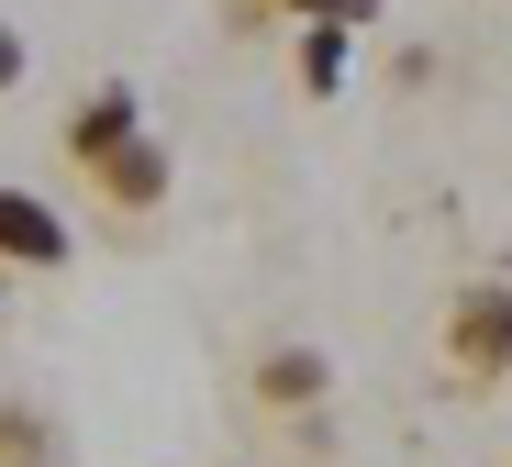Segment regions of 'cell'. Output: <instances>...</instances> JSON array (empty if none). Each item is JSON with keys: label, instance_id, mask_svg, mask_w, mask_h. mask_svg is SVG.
<instances>
[{"label": "cell", "instance_id": "obj_8", "mask_svg": "<svg viewBox=\"0 0 512 467\" xmlns=\"http://www.w3.org/2000/svg\"><path fill=\"white\" fill-rule=\"evenodd\" d=\"M268 12H301V23H368V0H268Z\"/></svg>", "mask_w": 512, "mask_h": 467}, {"label": "cell", "instance_id": "obj_10", "mask_svg": "<svg viewBox=\"0 0 512 467\" xmlns=\"http://www.w3.org/2000/svg\"><path fill=\"white\" fill-rule=\"evenodd\" d=\"M0 290H12V267H0Z\"/></svg>", "mask_w": 512, "mask_h": 467}, {"label": "cell", "instance_id": "obj_6", "mask_svg": "<svg viewBox=\"0 0 512 467\" xmlns=\"http://www.w3.org/2000/svg\"><path fill=\"white\" fill-rule=\"evenodd\" d=\"M0 467H56V412L0 401Z\"/></svg>", "mask_w": 512, "mask_h": 467}, {"label": "cell", "instance_id": "obj_3", "mask_svg": "<svg viewBox=\"0 0 512 467\" xmlns=\"http://www.w3.org/2000/svg\"><path fill=\"white\" fill-rule=\"evenodd\" d=\"M134 134H145V101H134L123 78H101L90 101H67V167H90V178H101Z\"/></svg>", "mask_w": 512, "mask_h": 467}, {"label": "cell", "instance_id": "obj_2", "mask_svg": "<svg viewBox=\"0 0 512 467\" xmlns=\"http://www.w3.org/2000/svg\"><path fill=\"white\" fill-rule=\"evenodd\" d=\"M245 390H256V412H323V401H334V356L301 345V334H279V345H256Z\"/></svg>", "mask_w": 512, "mask_h": 467}, {"label": "cell", "instance_id": "obj_9", "mask_svg": "<svg viewBox=\"0 0 512 467\" xmlns=\"http://www.w3.org/2000/svg\"><path fill=\"white\" fill-rule=\"evenodd\" d=\"M0 89H23V23H0Z\"/></svg>", "mask_w": 512, "mask_h": 467}, {"label": "cell", "instance_id": "obj_1", "mask_svg": "<svg viewBox=\"0 0 512 467\" xmlns=\"http://www.w3.org/2000/svg\"><path fill=\"white\" fill-rule=\"evenodd\" d=\"M446 367L468 390L512 379V278H468V290L446 301Z\"/></svg>", "mask_w": 512, "mask_h": 467}, {"label": "cell", "instance_id": "obj_5", "mask_svg": "<svg viewBox=\"0 0 512 467\" xmlns=\"http://www.w3.org/2000/svg\"><path fill=\"white\" fill-rule=\"evenodd\" d=\"M167 178H179V156H167L156 134H134V145H123V156H112L101 178H90V190H101V201H112L123 223H134V212H167Z\"/></svg>", "mask_w": 512, "mask_h": 467}, {"label": "cell", "instance_id": "obj_4", "mask_svg": "<svg viewBox=\"0 0 512 467\" xmlns=\"http://www.w3.org/2000/svg\"><path fill=\"white\" fill-rule=\"evenodd\" d=\"M0 267H67V212L45 190H0Z\"/></svg>", "mask_w": 512, "mask_h": 467}, {"label": "cell", "instance_id": "obj_7", "mask_svg": "<svg viewBox=\"0 0 512 467\" xmlns=\"http://www.w3.org/2000/svg\"><path fill=\"white\" fill-rule=\"evenodd\" d=\"M346 34H357V23H301V89H312V101L346 89Z\"/></svg>", "mask_w": 512, "mask_h": 467}]
</instances>
